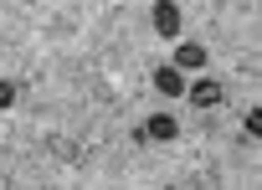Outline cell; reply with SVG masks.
Returning a JSON list of instances; mask_svg holds the SVG:
<instances>
[{"mask_svg": "<svg viewBox=\"0 0 262 190\" xmlns=\"http://www.w3.org/2000/svg\"><path fill=\"white\" fill-rule=\"evenodd\" d=\"M175 67H180V72H195V67H206V47H195V41H180V47H175Z\"/></svg>", "mask_w": 262, "mask_h": 190, "instance_id": "3957f363", "label": "cell"}, {"mask_svg": "<svg viewBox=\"0 0 262 190\" xmlns=\"http://www.w3.org/2000/svg\"><path fill=\"white\" fill-rule=\"evenodd\" d=\"M175 134H180V123H175L170 113H155V118L144 123V139H175Z\"/></svg>", "mask_w": 262, "mask_h": 190, "instance_id": "5b68a950", "label": "cell"}, {"mask_svg": "<svg viewBox=\"0 0 262 190\" xmlns=\"http://www.w3.org/2000/svg\"><path fill=\"white\" fill-rule=\"evenodd\" d=\"M155 88H160L165 98H180V93H185V72H180V67H160V72H155Z\"/></svg>", "mask_w": 262, "mask_h": 190, "instance_id": "277c9868", "label": "cell"}, {"mask_svg": "<svg viewBox=\"0 0 262 190\" xmlns=\"http://www.w3.org/2000/svg\"><path fill=\"white\" fill-rule=\"evenodd\" d=\"M247 134H252V139L262 134V108H252V113H247Z\"/></svg>", "mask_w": 262, "mask_h": 190, "instance_id": "52a82bcc", "label": "cell"}, {"mask_svg": "<svg viewBox=\"0 0 262 190\" xmlns=\"http://www.w3.org/2000/svg\"><path fill=\"white\" fill-rule=\"evenodd\" d=\"M16 98H21V88H16V82H11V77H0V108H11V103H16Z\"/></svg>", "mask_w": 262, "mask_h": 190, "instance_id": "8992f818", "label": "cell"}, {"mask_svg": "<svg viewBox=\"0 0 262 190\" xmlns=\"http://www.w3.org/2000/svg\"><path fill=\"white\" fill-rule=\"evenodd\" d=\"M185 93H190V103L195 108H221V82H211V77H201V82H185Z\"/></svg>", "mask_w": 262, "mask_h": 190, "instance_id": "7a4b0ae2", "label": "cell"}, {"mask_svg": "<svg viewBox=\"0 0 262 190\" xmlns=\"http://www.w3.org/2000/svg\"><path fill=\"white\" fill-rule=\"evenodd\" d=\"M149 21H155V31H160L165 41H175V36H180V6H175V0H155Z\"/></svg>", "mask_w": 262, "mask_h": 190, "instance_id": "6da1fadb", "label": "cell"}]
</instances>
